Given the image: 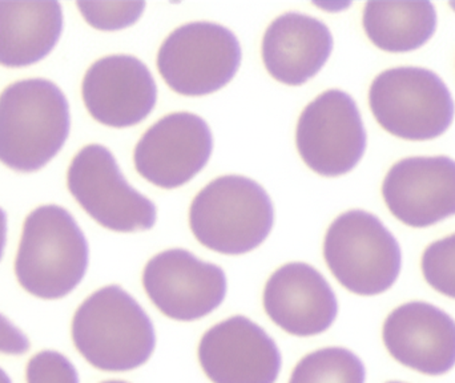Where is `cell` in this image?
<instances>
[{
	"label": "cell",
	"instance_id": "6da1fadb",
	"mask_svg": "<svg viewBox=\"0 0 455 383\" xmlns=\"http://www.w3.org/2000/svg\"><path fill=\"white\" fill-rule=\"evenodd\" d=\"M69 128V104L55 83H13L0 95V163L18 172L42 170L63 148Z\"/></svg>",
	"mask_w": 455,
	"mask_h": 383
},
{
	"label": "cell",
	"instance_id": "7a4b0ae2",
	"mask_svg": "<svg viewBox=\"0 0 455 383\" xmlns=\"http://www.w3.org/2000/svg\"><path fill=\"white\" fill-rule=\"evenodd\" d=\"M72 339L93 368L115 373L140 368L156 345L151 318L117 285L99 289L77 307Z\"/></svg>",
	"mask_w": 455,
	"mask_h": 383
},
{
	"label": "cell",
	"instance_id": "3957f363",
	"mask_svg": "<svg viewBox=\"0 0 455 383\" xmlns=\"http://www.w3.org/2000/svg\"><path fill=\"white\" fill-rule=\"evenodd\" d=\"M90 262L87 238L67 209L43 205L27 216L15 259L24 291L42 299L68 296Z\"/></svg>",
	"mask_w": 455,
	"mask_h": 383
},
{
	"label": "cell",
	"instance_id": "277c9868",
	"mask_svg": "<svg viewBox=\"0 0 455 383\" xmlns=\"http://www.w3.org/2000/svg\"><path fill=\"white\" fill-rule=\"evenodd\" d=\"M275 222L269 195L245 176H221L192 201L189 224L202 245L228 256L259 248Z\"/></svg>",
	"mask_w": 455,
	"mask_h": 383
},
{
	"label": "cell",
	"instance_id": "5b68a950",
	"mask_svg": "<svg viewBox=\"0 0 455 383\" xmlns=\"http://www.w3.org/2000/svg\"><path fill=\"white\" fill-rule=\"evenodd\" d=\"M323 257L339 283L358 296L385 293L400 277L403 251L381 219L369 211H345L323 241Z\"/></svg>",
	"mask_w": 455,
	"mask_h": 383
},
{
	"label": "cell",
	"instance_id": "8992f818",
	"mask_svg": "<svg viewBox=\"0 0 455 383\" xmlns=\"http://www.w3.org/2000/svg\"><path fill=\"white\" fill-rule=\"evenodd\" d=\"M369 104L379 124L405 140L440 138L454 120L448 85L422 67H397L379 74L371 83Z\"/></svg>",
	"mask_w": 455,
	"mask_h": 383
},
{
	"label": "cell",
	"instance_id": "52a82bcc",
	"mask_svg": "<svg viewBox=\"0 0 455 383\" xmlns=\"http://www.w3.org/2000/svg\"><path fill=\"white\" fill-rule=\"evenodd\" d=\"M241 45L227 27L192 21L163 43L157 68L179 95L205 96L226 87L240 68Z\"/></svg>",
	"mask_w": 455,
	"mask_h": 383
},
{
	"label": "cell",
	"instance_id": "ba28073f",
	"mask_svg": "<svg viewBox=\"0 0 455 383\" xmlns=\"http://www.w3.org/2000/svg\"><path fill=\"white\" fill-rule=\"evenodd\" d=\"M67 186L82 208L107 229L141 232L156 224V205L128 184L112 152L100 144L84 147L74 157Z\"/></svg>",
	"mask_w": 455,
	"mask_h": 383
},
{
	"label": "cell",
	"instance_id": "9c48e42d",
	"mask_svg": "<svg viewBox=\"0 0 455 383\" xmlns=\"http://www.w3.org/2000/svg\"><path fill=\"white\" fill-rule=\"evenodd\" d=\"M363 117L352 96L341 90L321 93L299 116L296 144L305 164L325 178L349 173L365 154Z\"/></svg>",
	"mask_w": 455,
	"mask_h": 383
},
{
	"label": "cell",
	"instance_id": "30bf717a",
	"mask_svg": "<svg viewBox=\"0 0 455 383\" xmlns=\"http://www.w3.org/2000/svg\"><path fill=\"white\" fill-rule=\"evenodd\" d=\"M143 285L155 307L171 320H200L223 304L227 277L218 265L186 249H170L149 259Z\"/></svg>",
	"mask_w": 455,
	"mask_h": 383
},
{
	"label": "cell",
	"instance_id": "8fae6325",
	"mask_svg": "<svg viewBox=\"0 0 455 383\" xmlns=\"http://www.w3.org/2000/svg\"><path fill=\"white\" fill-rule=\"evenodd\" d=\"M213 136L204 119L191 112H176L152 125L133 154L136 171L164 189L189 183L210 162Z\"/></svg>",
	"mask_w": 455,
	"mask_h": 383
},
{
	"label": "cell",
	"instance_id": "7c38bea8",
	"mask_svg": "<svg viewBox=\"0 0 455 383\" xmlns=\"http://www.w3.org/2000/svg\"><path fill=\"white\" fill-rule=\"evenodd\" d=\"M83 100L91 116L112 128L143 122L156 106L157 87L148 67L131 55L95 61L84 75Z\"/></svg>",
	"mask_w": 455,
	"mask_h": 383
},
{
	"label": "cell",
	"instance_id": "4fadbf2b",
	"mask_svg": "<svg viewBox=\"0 0 455 383\" xmlns=\"http://www.w3.org/2000/svg\"><path fill=\"white\" fill-rule=\"evenodd\" d=\"M199 361L213 383H275L281 369L277 345L243 315L228 318L203 336Z\"/></svg>",
	"mask_w": 455,
	"mask_h": 383
},
{
	"label": "cell",
	"instance_id": "5bb4252c",
	"mask_svg": "<svg viewBox=\"0 0 455 383\" xmlns=\"http://www.w3.org/2000/svg\"><path fill=\"white\" fill-rule=\"evenodd\" d=\"M382 195L395 219L427 227L455 216V162L451 157H409L393 165Z\"/></svg>",
	"mask_w": 455,
	"mask_h": 383
},
{
	"label": "cell",
	"instance_id": "9a60e30c",
	"mask_svg": "<svg viewBox=\"0 0 455 383\" xmlns=\"http://www.w3.org/2000/svg\"><path fill=\"white\" fill-rule=\"evenodd\" d=\"M389 355L427 376H443L455 366V321L440 307L411 301L393 310L382 329Z\"/></svg>",
	"mask_w": 455,
	"mask_h": 383
},
{
	"label": "cell",
	"instance_id": "2e32d148",
	"mask_svg": "<svg viewBox=\"0 0 455 383\" xmlns=\"http://www.w3.org/2000/svg\"><path fill=\"white\" fill-rule=\"evenodd\" d=\"M264 309L286 333L317 336L333 325L339 302L323 275L304 262L275 270L264 289Z\"/></svg>",
	"mask_w": 455,
	"mask_h": 383
},
{
	"label": "cell",
	"instance_id": "e0dca14e",
	"mask_svg": "<svg viewBox=\"0 0 455 383\" xmlns=\"http://www.w3.org/2000/svg\"><path fill=\"white\" fill-rule=\"evenodd\" d=\"M333 36L323 21L299 12L278 16L262 39V60L270 76L286 85H302L325 66Z\"/></svg>",
	"mask_w": 455,
	"mask_h": 383
},
{
	"label": "cell",
	"instance_id": "ac0fdd59",
	"mask_svg": "<svg viewBox=\"0 0 455 383\" xmlns=\"http://www.w3.org/2000/svg\"><path fill=\"white\" fill-rule=\"evenodd\" d=\"M63 32L59 2H0V64L31 66L55 48Z\"/></svg>",
	"mask_w": 455,
	"mask_h": 383
},
{
	"label": "cell",
	"instance_id": "d6986e66",
	"mask_svg": "<svg viewBox=\"0 0 455 383\" xmlns=\"http://www.w3.org/2000/svg\"><path fill=\"white\" fill-rule=\"evenodd\" d=\"M363 23L376 47L387 52H411L435 34L437 11L430 2H369Z\"/></svg>",
	"mask_w": 455,
	"mask_h": 383
},
{
	"label": "cell",
	"instance_id": "ffe728a7",
	"mask_svg": "<svg viewBox=\"0 0 455 383\" xmlns=\"http://www.w3.org/2000/svg\"><path fill=\"white\" fill-rule=\"evenodd\" d=\"M363 361L344 347H325L305 355L289 383H365Z\"/></svg>",
	"mask_w": 455,
	"mask_h": 383
},
{
	"label": "cell",
	"instance_id": "44dd1931",
	"mask_svg": "<svg viewBox=\"0 0 455 383\" xmlns=\"http://www.w3.org/2000/svg\"><path fill=\"white\" fill-rule=\"evenodd\" d=\"M421 267L425 280L435 291L455 299V233L430 243Z\"/></svg>",
	"mask_w": 455,
	"mask_h": 383
},
{
	"label": "cell",
	"instance_id": "7402d4cb",
	"mask_svg": "<svg viewBox=\"0 0 455 383\" xmlns=\"http://www.w3.org/2000/svg\"><path fill=\"white\" fill-rule=\"evenodd\" d=\"M76 4L87 23L101 31H117L132 26L146 8V2H77Z\"/></svg>",
	"mask_w": 455,
	"mask_h": 383
},
{
	"label": "cell",
	"instance_id": "603a6c76",
	"mask_svg": "<svg viewBox=\"0 0 455 383\" xmlns=\"http://www.w3.org/2000/svg\"><path fill=\"white\" fill-rule=\"evenodd\" d=\"M27 383H79L76 368L66 355L44 350L29 360Z\"/></svg>",
	"mask_w": 455,
	"mask_h": 383
},
{
	"label": "cell",
	"instance_id": "cb8c5ba5",
	"mask_svg": "<svg viewBox=\"0 0 455 383\" xmlns=\"http://www.w3.org/2000/svg\"><path fill=\"white\" fill-rule=\"evenodd\" d=\"M29 341L26 334L16 328L7 317L0 315V353L20 355L28 352Z\"/></svg>",
	"mask_w": 455,
	"mask_h": 383
},
{
	"label": "cell",
	"instance_id": "d4e9b609",
	"mask_svg": "<svg viewBox=\"0 0 455 383\" xmlns=\"http://www.w3.org/2000/svg\"><path fill=\"white\" fill-rule=\"evenodd\" d=\"M5 241H7V214L0 208V261L4 253Z\"/></svg>",
	"mask_w": 455,
	"mask_h": 383
},
{
	"label": "cell",
	"instance_id": "484cf974",
	"mask_svg": "<svg viewBox=\"0 0 455 383\" xmlns=\"http://www.w3.org/2000/svg\"><path fill=\"white\" fill-rule=\"evenodd\" d=\"M0 383H12L8 374L2 368H0Z\"/></svg>",
	"mask_w": 455,
	"mask_h": 383
},
{
	"label": "cell",
	"instance_id": "4316f807",
	"mask_svg": "<svg viewBox=\"0 0 455 383\" xmlns=\"http://www.w3.org/2000/svg\"><path fill=\"white\" fill-rule=\"evenodd\" d=\"M103 383H127V382H123V381H107V382H103Z\"/></svg>",
	"mask_w": 455,
	"mask_h": 383
},
{
	"label": "cell",
	"instance_id": "83f0119b",
	"mask_svg": "<svg viewBox=\"0 0 455 383\" xmlns=\"http://www.w3.org/2000/svg\"><path fill=\"white\" fill-rule=\"evenodd\" d=\"M387 383H403V382H387Z\"/></svg>",
	"mask_w": 455,
	"mask_h": 383
}]
</instances>
